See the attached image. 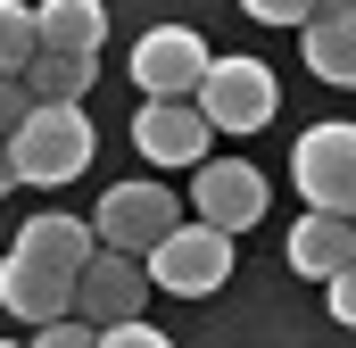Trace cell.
<instances>
[{"mask_svg":"<svg viewBox=\"0 0 356 348\" xmlns=\"http://www.w3.org/2000/svg\"><path fill=\"white\" fill-rule=\"evenodd\" d=\"M290 182L307 207L323 216H356V125H307L290 150Z\"/></svg>","mask_w":356,"mask_h":348,"instance_id":"7a4b0ae2","label":"cell"},{"mask_svg":"<svg viewBox=\"0 0 356 348\" xmlns=\"http://www.w3.org/2000/svg\"><path fill=\"white\" fill-rule=\"evenodd\" d=\"M91 150H99V133H91L83 108H33L25 125H17V141H8V158H17V182H33V191H58V182H75L91 166Z\"/></svg>","mask_w":356,"mask_h":348,"instance_id":"6da1fadb","label":"cell"},{"mask_svg":"<svg viewBox=\"0 0 356 348\" xmlns=\"http://www.w3.org/2000/svg\"><path fill=\"white\" fill-rule=\"evenodd\" d=\"M25 348H99V324H83V315H67V324H42Z\"/></svg>","mask_w":356,"mask_h":348,"instance_id":"ac0fdd59","label":"cell"},{"mask_svg":"<svg viewBox=\"0 0 356 348\" xmlns=\"http://www.w3.org/2000/svg\"><path fill=\"white\" fill-rule=\"evenodd\" d=\"M191 216L216 224V232H249V224L266 216V174L249 166V158H207V166H191Z\"/></svg>","mask_w":356,"mask_h":348,"instance_id":"52a82bcc","label":"cell"},{"mask_svg":"<svg viewBox=\"0 0 356 348\" xmlns=\"http://www.w3.org/2000/svg\"><path fill=\"white\" fill-rule=\"evenodd\" d=\"M298 50H307L315 84L356 91V0H315V17L298 25Z\"/></svg>","mask_w":356,"mask_h":348,"instance_id":"8fae6325","label":"cell"},{"mask_svg":"<svg viewBox=\"0 0 356 348\" xmlns=\"http://www.w3.org/2000/svg\"><path fill=\"white\" fill-rule=\"evenodd\" d=\"M75 299H83V274H58V265H33V258H0V307L8 315H25L33 332L42 324H67L75 315Z\"/></svg>","mask_w":356,"mask_h":348,"instance_id":"30bf717a","label":"cell"},{"mask_svg":"<svg viewBox=\"0 0 356 348\" xmlns=\"http://www.w3.org/2000/svg\"><path fill=\"white\" fill-rule=\"evenodd\" d=\"M158 282H149V258H124V249H99L83 274V299H75V315L83 324H141V299H149Z\"/></svg>","mask_w":356,"mask_h":348,"instance_id":"9c48e42d","label":"cell"},{"mask_svg":"<svg viewBox=\"0 0 356 348\" xmlns=\"http://www.w3.org/2000/svg\"><path fill=\"white\" fill-rule=\"evenodd\" d=\"M149 282L158 290H175V299H207V290H224L232 282V232H216V224H175L158 249H149Z\"/></svg>","mask_w":356,"mask_h":348,"instance_id":"277c9868","label":"cell"},{"mask_svg":"<svg viewBox=\"0 0 356 348\" xmlns=\"http://www.w3.org/2000/svg\"><path fill=\"white\" fill-rule=\"evenodd\" d=\"M0 348H17V340H0Z\"/></svg>","mask_w":356,"mask_h":348,"instance_id":"603a6c76","label":"cell"},{"mask_svg":"<svg viewBox=\"0 0 356 348\" xmlns=\"http://www.w3.org/2000/svg\"><path fill=\"white\" fill-rule=\"evenodd\" d=\"M91 224H99V249H124V258H149L166 232L182 224V199L166 182H116L99 207H91Z\"/></svg>","mask_w":356,"mask_h":348,"instance_id":"5b68a950","label":"cell"},{"mask_svg":"<svg viewBox=\"0 0 356 348\" xmlns=\"http://www.w3.org/2000/svg\"><path fill=\"white\" fill-rule=\"evenodd\" d=\"M17 258L58 265V274H91V258H99V224H91V216H58V207H42V216L17 224Z\"/></svg>","mask_w":356,"mask_h":348,"instance_id":"7c38bea8","label":"cell"},{"mask_svg":"<svg viewBox=\"0 0 356 348\" xmlns=\"http://www.w3.org/2000/svg\"><path fill=\"white\" fill-rule=\"evenodd\" d=\"M323 307H332V324H348V332H356V265L340 274V282H323Z\"/></svg>","mask_w":356,"mask_h":348,"instance_id":"44dd1931","label":"cell"},{"mask_svg":"<svg viewBox=\"0 0 356 348\" xmlns=\"http://www.w3.org/2000/svg\"><path fill=\"white\" fill-rule=\"evenodd\" d=\"M207 108L199 100H141L133 108V150L149 166H207Z\"/></svg>","mask_w":356,"mask_h":348,"instance_id":"ba28073f","label":"cell"},{"mask_svg":"<svg viewBox=\"0 0 356 348\" xmlns=\"http://www.w3.org/2000/svg\"><path fill=\"white\" fill-rule=\"evenodd\" d=\"M33 108H42V100L25 91V75H0V141H17V125H25Z\"/></svg>","mask_w":356,"mask_h":348,"instance_id":"e0dca14e","label":"cell"},{"mask_svg":"<svg viewBox=\"0 0 356 348\" xmlns=\"http://www.w3.org/2000/svg\"><path fill=\"white\" fill-rule=\"evenodd\" d=\"M241 8H249L257 25H307V17H315V0H241Z\"/></svg>","mask_w":356,"mask_h":348,"instance_id":"d6986e66","label":"cell"},{"mask_svg":"<svg viewBox=\"0 0 356 348\" xmlns=\"http://www.w3.org/2000/svg\"><path fill=\"white\" fill-rule=\"evenodd\" d=\"M42 58V17L25 0H0V75H25Z\"/></svg>","mask_w":356,"mask_h":348,"instance_id":"2e32d148","label":"cell"},{"mask_svg":"<svg viewBox=\"0 0 356 348\" xmlns=\"http://www.w3.org/2000/svg\"><path fill=\"white\" fill-rule=\"evenodd\" d=\"M42 50H67V58H99L108 42V8L99 0H42Z\"/></svg>","mask_w":356,"mask_h":348,"instance_id":"5bb4252c","label":"cell"},{"mask_svg":"<svg viewBox=\"0 0 356 348\" xmlns=\"http://www.w3.org/2000/svg\"><path fill=\"white\" fill-rule=\"evenodd\" d=\"M8 182H17V158H8V141H0V199H8Z\"/></svg>","mask_w":356,"mask_h":348,"instance_id":"7402d4cb","label":"cell"},{"mask_svg":"<svg viewBox=\"0 0 356 348\" xmlns=\"http://www.w3.org/2000/svg\"><path fill=\"white\" fill-rule=\"evenodd\" d=\"M207 67H216V50H207L191 25H149V33L133 42V84L149 91V100H199Z\"/></svg>","mask_w":356,"mask_h":348,"instance_id":"8992f818","label":"cell"},{"mask_svg":"<svg viewBox=\"0 0 356 348\" xmlns=\"http://www.w3.org/2000/svg\"><path fill=\"white\" fill-rule=\"evenodd\" d=\"M348 265H356V216L307 207V216L290 224V274H307V282H340Z\"/></svg>","mask_w":356,"mask_h":348,"instance_id":"4fadbf2b","label":"cell"},{"mask_svg":"<svg viewBox=\"0 0 356 348\" xmlns=\"http://www.w3.org/2000/svg\"><path fill=\"white\" fill-rule=\"evenodd\" d=\"M199 108H207V125L216 133H266L273 108H282V84H273L266 58H216L207 67V84H199Z\"/></svg>","mask_w":356,"mask_h":348,"instance_id":"3957f363","label":"cell"},{"mask_svg":"<svg viewBox=\"0 0 356 348\" xmlns=\"http://www.w3.org/2000/svg\"><path fill=\"white\" fill-rule=\"evenodd\" d=\"M99 348H175V340H166L158 324H108V332H99Z\"/></svg>","mask_w":356,"mask_h":348,"instance_id":"ffe728a7","label":"cell"},{"mask_svg":"<svg viewBox=\"0 0 356 348\" xmlns=\"http://www.w3.org/2000/svg\"><path fill=\"white\" fill-rule=\"evenodd\" d=\"M91 75H99V58H67V50H42V58L25 67V91H33V100H50V108H83Z\"/></svg>","mask_w":356,"mask_h":348,"instance_id":"9a60e30c","label":"cell"}]
</instances>
